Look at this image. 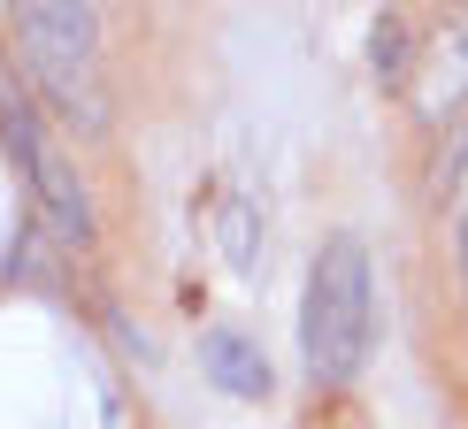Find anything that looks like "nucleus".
<instances>
[{
  "mask_svg": "<svg viewBox=\"0 0 468 429\" xmlns=\"http://www.w3.org/2000/svg\"><path fill=\"white\" fill-rule=\"evenodd\" d=\"M200 361H207V376H216L223 392H239V399H261V392H269V361H261V345H246L239 330H207Z\"/></svg>",
  "mask_w": 468,
  "mask_h": 429,
  "instance_id": "4",
  "label": "nucleus"
},
{
  "mask_svg": "<svg viewBox=\"0 0 468 429\" xmlns=\"http://www.w3.org/2000/svg\"><path fill=\"white\" fill-rule=\"evenodd\" d=\"M461 253H468V238H461Z\"/></svg>",
  "mask_w": 468,
  "mask_h": 429,
  "instance_id": "7",
  "label": "nucleus"
},
{
  "mask_svg": "<svg viewBox=\"0 0 468 429\" xmlns=\"http://www.w3.org/2000/svg\"><path fill=\"white\" fill-rule=\"evenodd\" d=\"M399 54H407V24L399 16H377V69L399 77Z\"/></svg>",
  "mask_w": 468,
  "mask_h": 429,
  "instance_id": "6",
  "label": "nucleus"
},
{
  "mask_svg": "<svg viewBox=\"0 0 468 429\" xmlns=\"http://www.w3.org/2000/svg\"><path fill=\"white\" fill-rule=\"evenodd\" d=\"M468 100V31H438L422 47V77H415V108L422 115H453Z\"/></svg>",
  "mask_w": 468,
  "mask_h": 429,
  "instance_id": "3",
  "label": "nucleus"
},
{
  "mask_svg": "<svg viewBox=\"0 0 468 429\" xmlns=\"http://www.w3.org/2000/svg\"><path fill=\"white\" fill-rule=\"evenodd\" d=\"M16 47H24V69L38 77V92L54 100V115L77 131L108 123V77H101V16L92 8H47V0H24L8 8Z\"/></svg>",
  "mask_w": 468,
  "mask_h": 429,
  "instance_id": "2",
  "label": "nucleus"
},
{
  "mask_svg": "<svg viewBox=\"0 0 468 429\" xmlns=\"http://www.w3.org/2000/svg\"><path fill=\"white\" fill-rule=\"evenodd\" d=\"M377 338V291H368V253L361 238H330L307 268L300 299V361L315 383H354Z\"/></svg>",
  "mask_w": 468,
  "mask_h": 429,
  "instance_id": "1",
  "label": "nucleus"
},
{
  "mask_svg": "<svg viewBox=\"0 0 468 429\" xmlns=\"http://www.w3.org/2000/svg\"><path fill=\"white\" fill-rule=\"evenodd\" d=\"M216 238H223V261H230V268H253V253H261V214H253L246 200H223Z\"/></svg>",
  "mask_w": 468,
  "mask_h": 429,
  "instance_id": "5",
  "label": "nucleus"
}]
</instances>
